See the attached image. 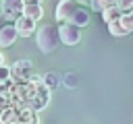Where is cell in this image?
Returning a JSON list of instances; mask_svg holds the SVG:
<instances>
[{"mask_svg": "<svg viewBox=\"0 0 133 124\" xmlns=\"http://www.w3.org/2000/svg\"><path fill=\"white\" fill-rule=\"evenodd\" d=\"M77 4H91V0H75Z\"/></svg>", "mask_w": 133, "mask_h": 124, "instance_id": "22", "label": "cell"}, {"mask_svg": "<svg viewBox=\"0 0 133 124\" xmlns=\"http://www.w3.org/2000/svg\"><path fill=\"white\" fill-rule=\"evenodd\" d=\"M31 70H33L31 60H17V62L12 64V68H10V81H12L15 85H19L21 81H23V83H27V81H29V76L33 74Z\"/></svg>", "mask_w": 133, "mask_h": 124, "instance_id": "3", "label": "cell"}, {"mask_svg": "<svg viewBox=\"0 0 133 124\" xmlns=\"http://www.w3.org/2000/svg\"><path fill=\"white\" fill-rule=\"evenodd\" d=\"M17 37H19V33H17L15 23H12V25L6 23V25L0 29V48H8V45H12V43L17 41Z\"/></svg>", "mask_w": 133, "mask_h": 124, "instance_id": "7", "label": "cell"}, {"mask_svg": "<svg viewBox=\"0 0 133 124\" xmlns=\"http://www.w3.org/2000/svg\"><path fill=\"white\" fill-rule=\"evenodd\" d=\"M77 8H79V4H77L75 0H58L56 10H54V19H56L58 23H66Z\"/></svg>", "mask_w": 133, "mask_h": 124, "instance_id": "4", "label": "cell"}, {"mask_svg": "<svg viewBox=\"0 0 133 124\" xmlns=\"http://www.w3.org/2000/svg\"><path fill=\"white\" fill-rule=\"evenodd\" d=\"M8 81H10V68L4 64V66H0V83H2V85H6Z\"/></svg>", "mask_w": 133, "mask_h": 124, "instance_id": "16", "label": "cell"}, {"mask_svg": "<svg viewBox=\"0 0 133 124\" xmlns=\"http://www.w3.org/2000/svg\"><path fill=\"white\" fill-rule=\"evenodd\" d=\"M0 124H2V122H0Z\"/></svg>", "mask_w": 133, "mask_h": 124, "instance_id": "25", "label": "cell"}, {"mask_svg": "<svg viewBox=\"0 0 133 124\" xmlns=\"http://www.w3.org/2000/svg\"><path fill=\"white\" fill-rule=\"evenodd\" d=\"M6 91H8V89H6V85H2V83H0V95H4Z\"/></svg>", "mask_w": 133, "mask_h": 124, "instance_id": "21", "label": "cell"}, {"mask_svg": "<svg viewBox=\"0 0 133 124\" xmlns=\"http://www.w3.org/2000/svg\"><path fill=\"white\" fill-rule=\"evenodd\" d=\"M108 31H110V35H114V37H123V35H129V31L118 23V21H114V23H110L108 25Z\"/></svg>", "mask_w": 133, "mask_h": 124, "instance_id": "13", "label": "cell"}, {"mask_svg": "<svg viewBox=\"0 0 133 124\" xmlns=\"http://www.w3.org/2000/svg\"><path fill=\"white\" fill-rule=\"evenodd\" d=\"M94 10H106V8H110V6H116V0H91V4H89Z\"/></svg>", "mask_w": 133, "mask_h": 124, "instance_id": "14", "label": "cell"}, {"mask_svg": "<svg viewBox=\"0 0 133 124\" xmlns=\"http://www.w3.org/2000/svg\"><path fill=\"white\" fill-rule=\"evenodd\" d=\"M4 107H8V97H6V93L0 95V112H2Z\"/></svg>", "mask_w": 133, "mask_h": 124, "instance_id": "18", "label": "cell"}, {"mask_svg": "<svg viewBox=\"0 0 133 124\" xmlns=\"http://www.w3.org/2000/svg\"><path fill=\"white\" fill-rule=\"evenodd\" d=\"M66 23L77 25V27H85V25L89 23V10H85V8H81V6H79V8L73 12V17H71Z\"/></svg>", "mask_w": 133, "mask_h": 124, "instance_id": "8", "label": "cell"}, {"mask_svg": "<svg viewBox=\"0 0 133 124\" xmlns=\"http://www.w3.org/2000/svg\"><path fill=\"white\" fill-rule=\"evenodd\" d=\"M121 10H118V6H110V8H106V10H102V19H104V23L106 25H110V23H114V21H118L121 19Z\"/></svg>", "mask_w": 133, "mask_h": 124, "instance_id": "10", "label": "cell"}, {"mask_svg": "<svg viewBox=\"0 0 133 124\" xmlns=\"http://www.w3.org/2000/svg\"><path fill=\"white\" fill-rule=\"evenodd\" d=\"M4 25H6V19H4V14H2V12H0V29H2V27H4Z\"/></svg>", "mask_w": 133, "mask_h": 124, "instance_id": "20", "label": "cell"}, {"mask_svg": "<svg viewBox=\"0 0 133 124\" xmlns=\"http://www.w3.org/2000/svg\"><path fill=\"white\" fill-rule=\"evenodd\" d=\"M23 4H42V0H23Z\"/></svg>", "mask_w": 133, "mask_h": 124, "instance_id": "19", "label": "cell"}, {"mask_svg": "<svg viewBox=\"0 0 133 124\" xmlns=\"http://www.w3.org/2000/svg\"><path fill=\"white\" fill-rule=\"evenodd\" d=\"M58 37H60V43H64V45H77L81 41V27L71 25V23H60Z\"/></svg>", "mask_w": 133, "mask_h": 124, "instance_id": "2", "label": "cell"}, {"mask_svg": "<svg viewBox=\"0 0 133 124\" xmlns=\"http://www.w3.org/2000/svg\"><path fill=\"white\" fill-rule=\"evenodd\" d=\"M44 85L48 89H56L58 85H62V76L58 72H46L44 74Z\"/></svg>", "mask_w": 133, "mask_h": 124, "instance_id": "11", "label": "cell"}, {"mask_svg": "<svg viewBox=\"0 0 133 124\" xmlns=\"http://www.w3.org/2000/svg\"><path fill=\"white\" fill-rule=\"evenodd\" d=\"M35 43L39 48V52L50 54L60 45V37H58V27L54 25H44L35 31Z\"/></svg>", "mask_w": 133, "mask_h": 124, "instance_id": "1", "label": "cell"}, {"mask_svg": "<svg viewBox=\"0 0 133 124\" xmlns=\"http://www.w3.org/2000/svg\"><path fill=\"white\" fill-rule=\"evenodd\" d=\"M118 23H121L129 33H131V31H133V12H123V14H121V19H118Z\"/></svg>", "mask_w": 133, "mask_h": 124, "instance_id": "15", "label": "cell"}, {"mask_svg": "<svg viewBox=\"0 0 133 124\" xmlns=\"http://www.w3.org/2000/svg\"><path fill=\"white\" fill-rule=\"evenodd\" d=\"M0 66H4V54L0 52Z\"/></svg>", "mask_w": 133, "mask_h": 124, "instance_id": "23", "label": "cell"}, {"mask_svg": "<svg viewBox=\"0 0 133 124\" xmlns=\"http://www.w3.org/2000/svg\"><path fill=\"white\" fill-rule=\"evenodd\" d=\"M0 12L4 14L6 23H8V21H17V19L23 14V0H2Z\"/></svg>", "mask_w": 133, "mask_h": 124, "instance_id": "5", "label": "cell"}, {"mask_svg": "<svg viewBox=\"0 0 133 124\" xmlns=\"http://www.w3.org/2000/svg\"><path fill=\"white\" fill-rule=\"evenodd\" d=\"M62 85H64V87H69V89H75V87L79 85V74H77L75 70L64 72V74H62Z\"/></svg>", "mask_w": 133, "mask_h": 124, "instance_id": "12", "label": "cell"}, {"mask_svg": "<svg viewBox=\"0 0 133 124\" xmlns=\"http://www.w3.org/2000/svg\"><path fill=\"white\" fill-rule=\"evenodd\" d=\"M0 6H2V0H0Z\"/></svg>", "mask_w": 133, "mask_h": 124, "instance_id": "24", "label": "cell"}, {"mask_svg": "<svg viewBox=\"0 0 133 124\" xmlns=\"http://www.w3.org/2000/svg\"><path fill=\"white\" fill-rule=\"evenodd\" d=\"M15 27H17V33H19V37H31V35H35V21H31L29 17H19L17 21H15Z\"/></svg>", "mask_w": 133, "mask_h": 124, "instance_id": "6", "label": "cell"}, {"mask_svg": "<svg viewBox=\"0 0 133 124\" xmlns=\"http://www.w3.org/2000/svg\"><path fill=\"white\" fill-rule=\"evenodd\" d=\"M116 6L121 12H129L133 8V0H116Z\"/></svg>", "mask_w": 133, "mask_h": 124, "instance_id": "17", "label": "cell"}, {"mask_svg": "<svg viewBox=\"0 0 133 124\" xmlns=\"http://www.w3.org/2000/svg\"><path fill=\"white\" fill-rule=\"evenodd\" d=\"M23 17H29L31 21H39L44 17V8L42 4H23Z\"/></svg>", "mask_w": 133, "mask_h": 124, "instance_id": "9", "label": "cell"}]
</instances>
